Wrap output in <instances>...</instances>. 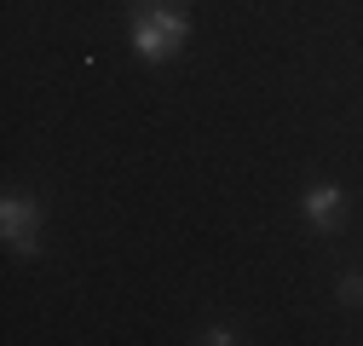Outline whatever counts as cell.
Here are the masks:
<instances>
[{
	"mask_svg": "<svg viewBox=\"0 0 363 346\" xmlns=\"http://www.w3.org/2000/svg\"><path fill=\"white\" fill-rule=\"evenodd\" d=\"M185 40H191V18L179 0H127V47L145 64L179 58Z\"/></svg>",
	"mask_w": 363,
	"mask_h": 346,
	"instance_id": "1",
	"label": "cell"
},
{
	"mask_svg": "<svg viewBox=\"0 0 363 346\" xmlns=\"http://www.w3.org/2000/svg\"><path fill=\"white\" fill-rule=\"evenodd\" d=\"M40 225H47V202H40L35 191L6 185V196H0V242H6L18 260H35L40 254Z\"/></svg>",
	"mask_w": 363,
	"mask_h": 346,
	"instance_id": "2",
	"label": "cell"
},
{
	"mask_svg": "<svg viewBox=\"0 0 363 346\" xmlns=\"http://www.w3.org/2000/svg\"><path fill=\"white\" fill-rule=\"evenodd\" d=\"M300 220H306L317 237H335V231L346 225V191H340L335 179H311V185L300 191Z\"/></svg>",
	"mask_w": 363,
	"mask_h": 346,
	"instance_id": "3",
	"label": "cell"
},
{
	"mask_svg": "<svg viewBox=\"0 0 363 346\" xmlns=\"http://www.w3.org/2000/svg\"><path fill=\"white\" fill-rule=\"evenodd\" d=\"M335 300H340V306H363V272H340Z\"/></svg>",
	"mask_w": 363,
	"mask_h": 346,
	"instance_id": "4",
	"label": "cell"
},
{
	"mask_svg": "<svg viewBox=\"0 0 363 346\" xmlns=\"http://www.w3.org/2000/svg\"><path fill=\"white\" fill-rule=\"evenodd\" d=\"M191 340H202V346H237V340H242V335H237V329H231V323H208V329H196V335H191Z\"/></svg>",
	"mask_w": 363,
	"mask_h": 346,
	"instance_id": "5",
	"label": "cell"
}]
</instances>
